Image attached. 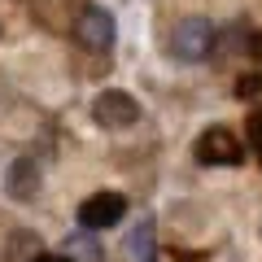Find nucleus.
<instances>
[{
	"instance_id": "f257e3e1",
	"label": "nucleus",
	"mask_w": 262,
	"mask_h": 262,
	"mask_svg": "<svg viewBox=\"0 0 262 262\" xmlns=\"http://www.w3.org/2000/svg\"><path fill=\"white\" fill-rule=\"evenodd\" d=\"M219 44V31L210 18H184L175 22V31H170V57H179V61H206L210 53H214Z\"/></svg>"
},
{
	"instance_id": "f03ea898",
	"label": "nucleus",
	"mask_w": 262,
	"mask_h": 262,
	"mask_svg": "<svg viewBox=\"0 0 262 262\" xmlns=\"http://www.w3.org/2000/svg\"><path fill=\"white\" fill-rule=\"evenodd\" d=\"M114 35H118V27H114V13H110V9L88 5V9L79 13L75 39L88 48V53H110V48H114Z\"/></svg>"
},
{
	"instance_id": "7ed1b4c3",
	"label": "nucleus",
	"mask_w": 262,
	"mask_h": 262,
	"mask_svg": "<svg viewBox=\"0 0 262 262\" xmlns=\"http://www.w3.org/2000/svg\"><path fill=\"white\" fill-rule=\"evenodd\" d=\"M241 158H245V144L236 140V131L206 127L196 136V162H206V166H236Z\"/></svg>"
},
{
	"instance_id": "20e7f679",
	"label": "nucleus",
	"mask_w": 262,
	"mask_h": 262,
	"mask_svg": "<svg viewBox=\"0 0 262 262\" xmlns=\"http://www.w3.org/2000/svg\"><path fill=\"white\" fill-rule=\"evenodd\" d=\"M92 118L101 122L105 131H122V127H131V122L140 118V101L131 92H118V88H110V92H101L92 101Z\"/></svg>"
},
{
	"instance_id": "39448f33",
	"label": "nucleus",
	"mask_w": 262,
	"mask_h": 262,
	"mask_svg": "<svg viewBox=\"0 0 262 262\" xmlns=\"http://www.w3.org/2000/svg\"><path fill=\"white\" fill-rule=\"evenodd\" d=\"M122 214H127V196L122 192H96V196H88L83 206H79V223H83L88 232H105V227L122 223Z\"/></svg>"
},
{
	"instance_id": "423d86ee",
	"label": "nucleus",
	"mask_w": 262,
	"mask_h": 262,
	"mask_svg": "<svg viewBox=\"0 0 262 262\" xmlns=\"http://www.w3.org/2000/svg\"><path fill=\"white\" fill-rule=\"evenodd\" d=\"M5 188H9V196H18V201H35V192H39V166L31 158H18L9 166V175H5Z\"/></svg>"
},
{
	"instance_id": "0eeeda50",
	"label": "nucleus",
	"mask_w": 262,
	"mask_h": 262,
	"mask_svg": "<svg viewBox=\"0 0 262 262\" xmlns=\"http://www.w3.org/2000/svg\"><path fill=\"white\" fill-rule=\"evenodd\" d=\"M39 258V236L35 232H13L9 236V262H35Z\"/></svg>"
},
{
	"instance_id": "6e6552de",
	"label": "nucleus",
	"mask_w": 262,
	"mask_h": 262,
	"mask_svg": "<svg viewBox=\"0 0 262 262\" xmlns=\"http://www.w3.org/2000/svg\"><path fill=\"white\" fill-rule=\"evenodd\" d=\"M66 245H70L66 253H70L75 262H101V258H105V249H101V245L92 241V236H70Z\"/></svg>"
},
{
	"instance_id": "1a4fd4ad",
	"label": "nucleus",
	"mask_w": 262,
	"mask_h": 262,
	"mask_svg": "<svg viewBox=\"0 0 262 262\" xmlns=\"http://www.w3.org/2000/svg\"><path fill=\"white\" fill-rule=\"evenodd\" d=\"M127 245H131V253H136L140 262H153V219H144V223L131 232Z\"/></svg>"
},
{
	"instance_id": "9d476101",
	"label": "nucleus",
	"mask_w": 262,
	"mask_h": 262,
	"mask_svg": "<svg viewBox=\"0 0 262 262\" xmlns=\"http://www.w3.org/2000/svg\"><path fill=\"white\" fill-rule=\"evenodd\" d=\"M236 96L241 101H258L262 96V75H241L236 79Z\"/></svg>"
},
{
	"instance_id": "9b49d317",
	"label": "nucleus",
	"mask_w": 262,
	"mask_h": 262,
	"mask_svg": "<svg viewBox=\"0 0 262 262\" xmlns=\"http://www.w3.org/2000/svg\"><path fill=\"white\" fill-rule=\"evenodd\" d=\"M249 140H253V149H258V162H262V110L249 118Z\"/></svg>"
},
{
	"instance_id": "f8f14e48",
	"label": "nucleus",
	"mask_w": 262,
	"mask_h": 262,
	"mask_svg": "<svg viewBox=\"0 0 262 262\" xmlns=\"http://www.w3.org/2000/svg\"><path fill=\"white\" fill-rule=\"evenodd\" d=\"M249 57H253V61L262 66V31H258V35H253V39H249Z\"/></svg>"
},
{
	"instance_id": "ddd939ff",
	"label": "nucleus",
	"mask_w": 262,
	"mask_h": 262,
	"mask_svg": "<svg viewBox=\"0 0 262 262\" xmlns=\"http://www.w3.org/2000/svg\"><path fill=\"white\" fill-rule=\"evenodd\" d=\"M35 262H75V258H70V253H39Z\"/></svg>"
}]
</instances>
